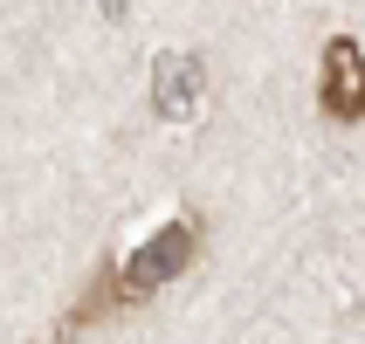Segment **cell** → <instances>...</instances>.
<instances>
[{"instance_id": "obj_1", "label": "cell", "mask_w": 365, "mask_h": 344, "mask_svg": "<svg viewBox=\"0 0 365 344\" xmlns=\"http://www.w3.org/2000/svg\"><path fill=\"white\" fill-rule=\"evenodd\" d=\"M193 248H200V227H193V221H165L145 248H131V255H124V269H118L124 296H131V303H145L159 283H173V276L193 262Z\"/></svg>"}, {"instance_id": "obj_2", "label": "cell", "mask_w": 365, "mask_h": 344, "mask_svg": "<svg viewBox=\"0 0 365 344\" xmlns=\"http://www.w3.org/2000/svg\"><path fill=\"white\" fill-rule=\"evenodd\" d=\"M317 103L338 124H365V56L359 41H324V76H317Z\"/></svg>"}, {"instance_id": "obj_3", "label": "cell", "mask_w": 365, "mask_h": 344, "mask_svg": "<svg viewBox=\"0 0 365 344\" xmlns=\"http://www.w3.org/2000/svg\"><path fill=\"white\" fill-rule=\"evenodd\" d=\"M200 90H207V69L193 56H159V69H152V110L159 118H193L200 110Z\"/></svg>"}, {"instance_id": "obj_4", "label": "cell", "mask_w": 365, "mask_h": 344, "mask_svg": "<svg viewBox=\"0 0 365 344\" xmlns=\"http://www.w3.org/2000/svg\"><path fill=\"white\" fill-rule=\"evenodd\" d=\"M118 303H131V296H124V283H118V269H97V283H90V296H83V303L69 310V317H62V330H56V338H76V330H90L97 317H110Z\"/></svg>"}]
</instances>
